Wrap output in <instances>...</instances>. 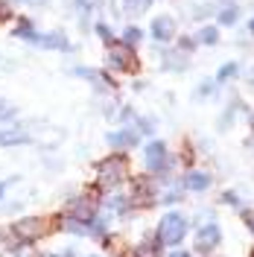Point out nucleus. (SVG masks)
<instances>
[{
  "instance_id": "obj_1",
  "label": "nucleus",
  "mask_w": 254,
  "mask_h": 257,
  "mask_svg": "<svg viewBox=\"0 0 254 257\" xmlns=\"http://www.w3.org/2000/svg\"><path fill=\"white\" fill-rule=\"evenodd\" d=\"M129 176V161L123 155H114V158H105L99 164V173H96V184L102 190H114L123 178Z\"/></svg>"
},
{
  "instance_id": "obj_2",
  "label": "nucleus",
  "mask_w": 254,
  "mask_h": 257,
  "mask_svg": "<svg viewBox=\"0 0 254 257\" xmlns=\"http://www.w3.org/2000/svg\"><path fill=\"white\" fill-rule=\"evenodd\" d=\"M184 234H187V219H184V213H164V219L158 225V240L164 245H178V242L184 240Z\"/></svg>"
},
{
  "instance_id": "obj_3",
  "label": "nucleus",
  "mask_w": 254,
  "mask_h": 257,
  "mask_svg": "<svg viewBox=\"0 0 254 257\" xmlns=\"http://www.w3.org/2000/svg\"><path fill=\"white\" fill-rule=\"evenodd\" d=\"M47 231H50V222L41 219V216H24V219H18L15 228H12V234H15L21 242L38 240V237H44Z\"/></svg>"
},
{
  "instance_id": "obj_4",
  "label": "nucleus",
  "mask_w": 254,
  "mask_h": 257,
  "mask_svg": "<svg viewBox=\"0 0 254 257\" xmlns=\"http://www.w3.org/2000/svg\"><path fill=\"white\" fill-rule=\"evenodd\" d=\"M108 64H111L114 70H123V73H132L135 67H138V59H135V50L129 47V44H114L108 50Z\"/></svg>"
},
{
  "instance_id": "obj_5",
  "label": "nucleus",
  "mask_w": 254,
  "mask_h": 257,
  "mask_svg": "<svg viewBox=\"0 0 254 257\" xmlns=\"http://www.w3.org/2000/svg\"><path fill=\"white\" fill-rule=\"evenodd\" d=\"M30 44H38V47H47V50H70V41L64 38V32H32Z\"/></svg>"
},
{
  "instance_id": "obj_6",
  "label": "nucleus",
  "mask_w": 254,
  "mask_h": 257,
  "mask_svg": "<svg viewBox=\"0 0 254 257\" xmlns=\"http://www.w3.org/2000/svg\"><path fill=\"white\" fill-rule=\"evenodd\" d=\"M146 167H149L152 173H164V170H167V144H164V141L146 144Z\"/></svg>"
},
{
  "instance_id": "obj_7",
  "label": "nucleus",
  "mask_w": 254,
  "mask_h": 257,
  "mask_svg": "<svg viewBox=\"0 0 254 257\" xmlns=\"http://www.w3.org/2000/svg\"><path fill=\"white\" fill-rule=\"evenodd\" d=\"M219 240H222V231H219V225H205V228H199V237H196V248L202 251V254H207V251H213L216 245H219Z\"/></svg>"
},
{
  "instance_id": "obj_8",
  "label": "nucleus",
  "mask_w": 254,
  "mask_h": 257,
  "mask_svg": "<svg viewBox=\"0 0 254 257\" xmlns=\"http://www.w3.org/2000/svg\"><path fill=\"white\" fill-rule=\"evenodd\" d=\"M152 35H155L158 41H170L175 35V21L170 15H158L152 21Z\"/></svg>"
},
{
  "instance_id": "obj_9",
  "label": "nucleus",
  "mask_w": 254,
  "mask_h": 257,
  "mask_svg": "<svg viewBox=\"0 0 254 257\" xmlns=\"http://www.w3.org/2000/svg\"><path fill=\"white\" fill-rule=\"evenodd\" d=\"M70 216L82 219V222H91L94 219V202L91 199H73L70 202Z\"/></svg>"
},
{
  "instance_id": "obj_10",
  "label": "nucleus",
  "mask_w": 254,
  "mask_h": 257,
  "mask_svg": "<svg viewBox=\"0 0 254 257\" xmlns=\"http://www.w3.org/2000/svg\"><path fill=\"white\" fill-rule=\"evenodd\" d=\"M108 144L114 149H129V146L138 144V132H132V128H123V132H111L108 135Z\"/></svg>"
},
{
  "instance_id": "obj_11",
  "label": "nucleus",
  "mask_w": 254,
  "mask_h": 257,
  "mask_svg": "<svg viewBox=\"0 0 254 257\" xmlns=\"http://www.w3.org/2000/svg\"><path fill=\"white\" fill-rule=\"evenodd\" d=\"M32 138L27 135V132H18V128H6V132H0V149L3 146H24L30 144Z\"/></svg>"
},
{
  "instance_id": "obj_12",
  "label": "nucleus",
  "mask_w": 254,
  "mask_h": 257,
  "mask_svg": "<svg viewBox=\"0 0 254 257\" xmlns=\"http://www.w3.org/2000/svg\"><path fill=\"white\" fill-rule=\"evenodd\" d=\"M184 184H187V190H196V193H202L210 187V176L207 173H187V178H184Z\"/></svg>"
},
{
  "instance_id": "obj_13",
  "label": "nucleus",
  "mask_w": 254,
  "mask_h": 257,
  "mask_svg": "<svg viewBox=\"0 0 254 257\" xmlns=\"http://www.w3.org/2000/svg\"><path fill=\"white\" fill-rule=\"evenodd\" d=\"M152 199H155L152 184H149L146 178H138V181H135V196H132V202H143V205H146V202H152Z\"/></svg>"
},
{
  "instance_id": "obj_14",
  "label": "nucleus",
  "mask_w": 254,
  "mask_h": 257,
  "mask_svg": "<svg viewBox=\"0 0 254 257\" xmlns=\"http://www.w3.org/2000/svg\"><path fill=\"white\" fill-rule=\"evenodd\" d=\"M161 245H164V242H161L158 237H149V240H143L141 245H138L135 254L138 257H161Z\"/></svg>"
},
{
  "instance_id": "obj_15",
  "label": "nucleus",
  "mask_w": 254,
  "mask_h": 257,
  "mask_svg": "<svg viewBox=\"0 0 254 257\" xmlns=\"http://www.w3.org/2000/svg\"><path fill=\"white\" fill-rule=\"evenodd\" d=\"M149 6H152V0H123V12H126L129 18L143 15V12H146Z\"/></svg>"
},
{
  "instance_id": "obj_16",
  "label": "nucleus",
  "mask_w": 254,
  "mask_h": 257,
  "mask_svg": "<svg viewBox=\"0 0 254 257\" xmlns=\"http://www.w3.org/2000/svg\"><path fill=\"white\" fill-rule=\"evenodd\" d=\"M111 210H117V213H126L129 205H132V199H126V196H108V202H105Z\"/></svg>"
},
{
  "instance_id": "obj_17",
  "label": "nucleus",
  "mask_w": 254,
  "mask_h": 257,
  "mask_svg": "<svg viewBox=\"0 0 254 257\" xmlns=\"http://www.w3.org/2000/svg\"><path fill=\"white\" fill-rule=\"evenodd\" d=\"M199 41H202V44H216V41H219V32H216V27H202V32H199Z\"/></svg>"
},
{
  "instance_id": "obj_18",
  "label": "nucleus",
  "mask_w": 254,
  "mask_h": 257,
  "mask_svg": "<svg viewBox=\"0 0 254 257\" xmlns=\"http://www.w3.org/2000/svg\"><path fill=\"white\" fill-rule=\"evenodd\" d=\"M237 6H228V9H222V12H219V24H222V27H231V24H237Z\"/></svg>"
},
{
  "instance_id": "obj_19",
  "label": "nucleus",
  "mask_w": 254,
  "mask_h": 257,
  "mask_svg": "<svg viewBox=\"0 0 254 257\" xmlns=\"http://www.w3.org/2000/svg\"><path fill=\"white\" fill-rule=\"evenodd\" d=\"M234 73H237V64H234V62H228V64H222V67H219V76H216V79L225 82V79H231Z\"/></svg>"
},
{
  "instance_id": "obj_20",
  "label": "nucleus",
  "mask_w": 254,
  "mask_h": 257,
  "mask_svg": "<svg viewBox=\"0 0 254 257\" xmlns=\"http://www.w3.org/2000/svg\"><path fill=\"white\" fill-rule=\"evenodd\" d=\"M123 38H126V44H138V41H141V30H138V27H129Z\"/></svg>"
},
{
  "instance_id": "obj_21",
  "label": "nucleus",
  "mask_w": 254,
  "mask_h": 257,
  "mask_svg": "<svg viewBox=\"0 0 254 257\" xmlns=\"http://www.w3.org/2000/svg\"><path fill=\"white\" fill-rule=\"evenodd\" d=\"M164 64H167V67H184V59H178L173 53H164Z\"/></svg>"
},
{
  "instance_id": "obj_22",
  "label": "nucleus",
  "mask_w": 254,
  "mask_h": 257,
  "mask_svg": "<svg viewBox=\"0 0 254 257\" xmlns=\"http://www.w3.org/2000/svg\"><path fill=\"white\" fill-rule=\"evenodd\" d=\"M9 18H12V6H9L6 0H0V24H3V21H9Z\"/></svg>"
},
{
  "instance_id": "obj_23",
  "label": "nucleus",
  "mask_w": 254,
  "mask_h": 257,
  "mask_svg": "<svg viewBox=\"0 0 254 257\" xmlns=\"http://www.w3.org/2000/svg\"><path fill=\"white\" fill-rule=\"evenodd\" d=\"M96 32H99L102 41H111V30H108V24H96Z\"/></svg>"
},
{
  "instance_id": "obj_24",
  "label": "nucleus",
  "mask_w": 254,
  "mask_h": 257,
  "mask_svg": "<svg viewBox=\"0 0 254 257\" xmlns=\"http://www.w3.org/2000/svg\"><path fill=\"white\" fill-rule=\"evenodd\" d=\"M76 6H79V9H85V12H91L94 6H99V0H76Z\"/></svg>"
},
{
  "instance_id": "obj_25",
  "label": "nucleus",
  "mask_w": 254,
  "mask_h": 257,
  "mask_svg": "<svg viewBox=\"0 0 254 257\" xmlns=\"http://www.w3.org/2000/svg\"><path fill=\"white\" fill-rule=\"evenodd\" d=\"M193 44H196L193 38H181V41H178V47L184 50V53H190V50H193Z\"/></svg>"
},
{
  "instance_id": "obj_26",
  "label": "nucleus",
  "mask_w": 254,
  "mask_h": 257,
  "mask_svg": "<svg viewBox=\"0 0 254 257\" xmlns=\"http://www.w3.org/2000/svg\"><path fill=\"white\" fill-rule=\"evenodd\" d=\"M210 91H213V85H210V82H202V85H199V96L210 94Z\"/></svg>"
},
{
  "instance_id": "obj_27",
  "label": "nucleus",
  "mask_w": 254,
  "mask_h": 257,
  "mask_svg": "<svg viewBox=\"0 0 254 257\" xmlns=\"http://www.w3.org/2000/svg\"><path fill=\"white\" fill-rule=\"evenodd\" d=\"M242 219H245V222H248V228L254 231V210H245V213H242Z\"/></svg>"
},
{
  "instance_id": "obj_28",
  "label": "nucleus",
  "mask_w": 254,
  "mask_h": 257,
  "mask_svg": "<svg viewBox=\"0 0 254 257\" xmlns=\"http://www.w3.org/2000/svg\"><path fill=\"white\" fill-rule=\"evenodd\" d=\"M222 199H225V202H228V205H237V202H239V199H237V196H234V193H225Z\"/></svg>"
},
{
  "instance_id": "obj_29",
  "label": "nucleus",
  "mask_w": 254,
  "mask_h": 257,
  "mask_svg": "<svg viewBox=\"0 0 254 257\" xmlns=\"http://www.w3.org/2000/svg\"><path fill=\"white\" fill-rule=\"evenodd\" d=\"M170 257H190V254H187V251H173Z\"/></svg>"
},
{
  "instance_id": "obj_30",
  "label": "nucleus",
  "mask_w": 254,
  "mask_h": 257,
  "mask_svg": "<svg viewBox=\"0 0 254 257\" xmlns=\"http://www.w3.org/2000/svg\"><path fill=\"white\" fill-rule=\"evenodd\" d=\"M248 30H251V32H254V18H251V21H248Z\"/></svg>"
},
{
  "instance_id": "obj_31",
  "label": "nucleus",
  "mask_w": 254,
  "mask_h": 257,
  "mask_svg": "<svg viewBox=\"0 0 254 257\" xmlns=\"http://www.w3.org/2000/svg\"><path fill=\"white\" fill-rule=\"evenodd\" d=\"M3 190H6V184H0V199H3Z\"/></svg>"
},
{
  "instance_id": "obj_32",
  "label": "nucleus",
  "mask_w": 254,
  "mask_h": 257,
  "mask_svg": "<svg viewBox=\"0 0 254 257\" xmlns=\"http://www.w3.org/2000/svg\"><path fill=\"white\" fill-rule=\"evenodd\" d=\"M41 257H53V254H41Z\"/></svg>"
},
{
  "instance_id": "obj_33",
  "label": "nucleus",
  "mask_w": 254,
  "mask_h": 257,
  "mask_svg": "<svg viewBox=\"0 0 254 257\" xmlns=\"http://www.w3.org/2000/svg\"><path fill=\"white\" fill-rule=\"evenodd\" d=\"M251 126H254V117H251Z\"/></svg>"
}]
</instances>
